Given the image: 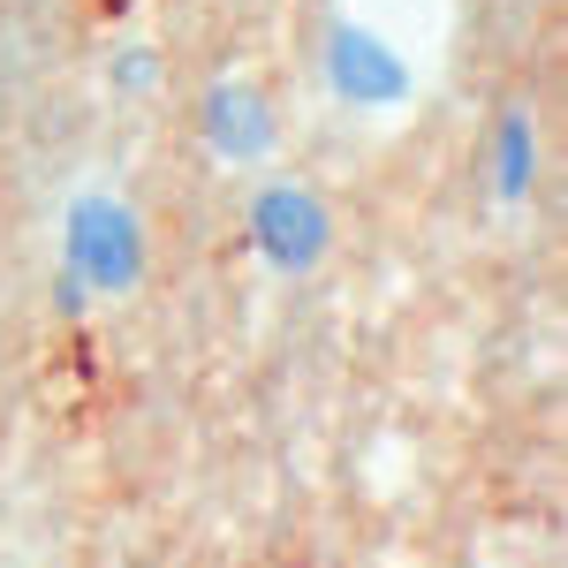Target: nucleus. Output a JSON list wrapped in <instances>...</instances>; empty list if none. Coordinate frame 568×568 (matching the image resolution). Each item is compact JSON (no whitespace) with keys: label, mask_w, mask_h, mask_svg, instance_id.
Returning <instances> with one entry per match:
<instances>
[{"label":"nucleus","mask_w":568,"mask_h":568,"mask_svg":"<svg viewBox=\"0 0 568 568\" xmlns=\"http://www.w3.org/2000/svg\"><path fill=\"white\" fill-rule=\"evenodd\" d=\"M61 265L84 281L99 304L136 296L144 273H152V235L122 190H77L69 213H61Z\"/></svg>","instance_id":"f257e3e1"},{"label":"nucleus","mask_w":568,"mask_h":568,"mask_svg":"<svg viewBox=\"0 0 568 568\" xmlns=\"http://www.w3.org/2000/svg\"><path fill=\"white\" fill-rule=\"evenodd\" d=\"M243 243L265 273L281 281H304L318 265L334 258L342 227H334V205L311 190L304 175H265L251 197H243Z\"/></svg>","instance_id":"f03ea898"},{"label":"nucleus","mask_w":568,"mask_h":568,"mask_svg":"<svg viewBox=\"0 0 568 568\" xmlns=\"http://www.w3.org/2000/svg\"><path fill=\"white\" fill-rule=\"evenodd\" d=\"M318 61H326V91H334L342 106H356V114H394V106L417 99V69H409L402 45H394L387 31H372V23L334 16Z\"/></svg>","instance_id":"7ed1b4c3"},{"label":"nucleus","mask_w":568,"mask_h":568,"mask_svg":"<svg viewBox=\"0 0 568 568\" xmlns=\"http://www.w3.org/2000/svg\"><path fill=\"white\" fill-rule=\"evenodd\" d=\"M197 130H205V152H213L220 168H265L273 144H281V114H273L265 84L213 77L205 99H197Z\"/></svg>","instance_id":"20e7f679"},{"label":"nucleus","mask_w":568,"mask_h":568,"mask_svg":"<svg viewBox=\"0 0 568 568\" xmlns=\"http://www.w3.org/2000/svg\"><path fill=\"white\" fill-rule=\"evenodd\" d=\"M485 175H493V197H500V205H524L530 190H538V114H530V106H500Z\"/></svg>","instance_id":"39448f33"},{"label":"nucleus","mask_w":568,"mask_h":568,"mask_svg":"<svg viewBox=\"0 0 568 568\" xmlns=\"http://www.w3.org/2000/svg\"><path fill=\"white\" fill-rule=\"evenodd\" d=\"M106 84L122 91V99H144V91H160V45H114V61H106Z\"/></svg>","instance_id":"423d86ee"},{"label":"nucleus","mask_w":568,"mask_h":568,"mask_svg":"<svg viewBox=\"0 0 568 568\" xmlns=\"http://www.w3.org/2000/svg\"><path fill=\"white\" fill-rule=\"evenodd\" d=\"M91 304H99V296H91L84 281H77V273L61 265V273H53V311H61L69 326H77V318H91Z\"/></svg>","instance_id":"0eeeda50"}]
</instances>
